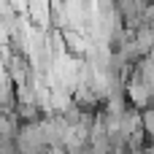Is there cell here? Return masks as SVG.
Segmentation results:
<instances>
[{"label": "cell", "mask_w": 154, "mask_h": 154, "mask_svg": "<svg viewBox=\"0 0 154 154\" xmlns=\"http://www.w3.org/2000/svg\"><path fill=\"white\" fill-rule=\"evenodd\" d=\"M125 92H127V103H130L133 108H138V111L154 108V87H149L135 70H133V76L125 81Z\"/></svg>", "instance_id": "cell-1"}, {"label": "cell", "mask_w": 154, "mask_h": 154, "mask_svg": "<svg viewBox=\"0 0 154 154\" xmlns=\"http://www.w3.org/2000/svg\"><path fill=\"white\" fill-rule=\"evenodd\" d=\"M143 130H146V135H149V141H152L154 138V108L143 111Z\"/></svg>", "instance_id": "cell-2"}]
</instances>
